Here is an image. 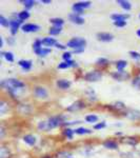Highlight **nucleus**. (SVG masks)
<instances>
[{
	"instance_id": "obj_40",
	"label": "nucleus",
	"mask_w": 140,
	"mask_h": 158,
	"mask_svg": "<svg viewBox=\"0 0 140 158\" xmlns=\"http://www.w3.org/2000/svg\"><path fill=\"white\" fill-rule=\"evenodd\" d=\"M41 45H42V40L40 39H36L34 42H33V50L36 51V50H39L41 49Z\"/></svg>"
},
{
	"instance_id": "obj_31",
	"label": "nucleus",
	"mask_w": 140,
	"mask_h": 158,
	"mask_svg": "<svg viewBox=\"0 0 140 158\" xmlns=\"http://www.w3.org/2000/svg\"><path fill=\"white\" fill-rule=\"evenodd\" d=\"M20 3H22L24 6V7L27 9V11H29L30 9H32L35 6V1L34 0H20Z\"/></svg>"
},
{
	"instance_id": "obj_22",
	"label": "nucleus",
	"mask_w": 140,
	"mask_h": 158,
	"mask_svg": "<svg viewBox=\"0 0 140 158\" xmlns=\"http://www.w3.org/2000/svg\"><path fill=\"white\" fill-rule=\"evenodd\" d=\"M103 147L105 148V149L108 150H117L118 149V143H117L116 141H114V140H105V141H103Z\"/></svg>"
},
{
	"instance_id": "obj_26",
	"label": "nucleus",
	"mask_w": 140,
	"mask_h": 158,
	"mask_svg": "<svg viewBox=\"0 0 140 158\" xmlns=\"http://www.w3.org/2000/svg\"><path fill=\"white\" fill-rule=\"evenodd\" d=\"M30 16H31V14L29 13V11H27V10L19 12L18 14H17V18H18L19 20H21L22 22H23L24 20L29 19V18H30Z\"/></svg>"
},
{
	"instance_id": "obj_52",
	"label": "nucleus",
	"mask_w": 140,
	"mask_h": 158,
	"mask_svg": "<svg viewBox=\"0 0 140 158\" xmlns=\"http://www.w3.org/2000/svg\"><path fill=\"white\" fill-rule=\"evenodd\" d=\"M136 35L140 38V29H138V30L136 31Z\"/></svg>"
},
{
	"instance_id": "obj_35",
	"label": "nucleus",
	"mask_w": 140,
	"mask_h": 158,
	"mask_svg": "<svg viewBox=\"0 0 140 158\" xmlns=\"http://www.w3.org/2000/svg\"><path fill=\"white\" fill-rule=\"evenodd\" d=\"M57 158H73V154L68 151H60L57 153Z\"/></svg>"
},
{
	"instance_id": "obj_41",
	"label": "nucleus",
	"mask_w": 140,
	"mask_h": 158,
	"mask_svg": "<svg viewBox=\"0 0 140 158\" xmlns=\"http://www.w3.org/2000/svg\"><path fill=\"white\" fill-rule=\"evenodd\" d=\"M132 85H133L135 88L140 89V75L135 76L133 78V80H132Z\"/></svg>"
},
{
	"instance_id": "obj_54",
	"label": "nucleus",
	"mask_w": 140,
	"mask_h": 158,
	"mask_svg": "<svg viewBox=\"0 0 140 158\" xmlns=\"http://www.w3.org/2000/svg\"><path fill=\"white\" fill-rule=\"evenodd\" d=\"M139 18H140V14H139Z\"/></svg>"
},
{
	"instance_id": "obj_3",
	"label": "nucleus",
	"mask_w": 140,
	"mask_h": 158,
	"mask_svg": "<svg viewBox=\"0 0 140 158\" xmlns=\"http://www.w3.org/2000/svg\"><path fill=\"white\" fill-rule=\"evenodd\" d=\"M85 45H86V40L84 38H81V37H74L71 40H68L67 43V47L71 48L73 50L84 49Z\"/></svg>"
},
{
	"instance_id": "obj_17",
	"label": "nucleus",
	"mask_w": 140,
	"mask_h": 158,
	"mask_svg": "<svg viewBox=\"0 0 140 158\" xmlns=\"http://www.w3.org/2000/svg\"><path fill=\"white\" fill-rule=\"evenodd\" d=\"M84 94L85 96L88 97L89 100L91 101V102H94V101H97V95H96V92L94 91L93 88H88L86 90L84 91Z\"/></svg>"
},
{
	"instance_id": "obj_44",
	"label": "nucleus",
	"mask_w": 140,
	"mask_h": 158,
	"mask_svg": "<svg viewBox=\"0 0 140 158\" xmlns=\"http://www.w3.org/2000/svg\"><path fill=\"white\" fill-rule=\"evenodd\" d=\"M106 127V122L105 121H101V122H98L94 126V130H102Z\"/></svg>"
},
{
	"instance_id": "obj_13",
	"label": "nucleus",
	"mask_w": 140,
	"mask_h": 158,
	"mask_svg": "<svg viewBox=\"0 0 140 158\" xmlns=\"http://www.w3.org/2000/svg\"><path fill=\"white\" fill-rule=\"evenodd\" d=\"M56 85H57L60 90L64 91V90H68V89L71 88L72 82H71L70 80H68V79H58V80L56 81Z\"/></svg>"
},
{
	"instance_id": "obj_16",
	"label": "nucleus",
	"mask_w": 140,
	"mask_h": 158,
	"mask_svg": "<svg viewBox=\"0 0 140 158\" xmlns=\"http://www.w3.org/2000/svg\"><path fill=\"white\" fill-rule=\"evenodd\" d=\"M68 20H70V21L72 22V23L79 24V25L84 23V19H83L81 16H79V15L74 14V13H72V14L68 15Z\"/></svg>"
},
{
	"instance_id": "obj_18",
	"label": "nucleus",
	"mask_w": 140,
	"mask_h": 158,
	"mask_svg": "<svg viewBox=\"0 0 140 158\" xmlns=\"http://www.w3.org/2000/svg\"><path fill=\"white\" fill-rule=\"evenodd\" d=\"M130 18L129 14H118V13H115V14L111 15V19L114 21H126V19Z\"/></svg>"
},
{
	"instance_id": "obj_48",
	"label": "nucleus",
	"mask_w": 140,
	"mask_h": 158,
	"mask_svg": "<svg viewBox=\"0 0 140 158\" xmlns=\"http://www.w3.org/2000/svg\"><path fill=\"white\" fill-rule=\"evenodd\" d=\"M55 47L57 48V49H59V50H63V51H65V50H67V48H68L67 45H64V44H61V43H59V42H58L57 44L55 45Z\"/></svg>"
},
{
	"instance_id": "obj_55",
	"label": "nucleus",
	"mask_w": 140,
	"mask_h": 158,
	"mask_svg": "<svg viewBox=\"0 0 140 158\" xmlns=\"http://www.w3.org/2000/svg\"><path fill=\"white\" fill-rule=\"evenodd\" d=\"M139 75H140V74H139Z\"/></svg>"
},
{
	"instance_id": "obj_43",
	"label": "nucleus",
	"mask_w": 140,
	"mask_h": 158,
	"mask_svg": "<svg viewBox=\"0 0 140 158\" xmlns=\"http://www.w3.org/2000/svg\"><path fill=\"white\" fill-rule=\"evenodd\" d=\"M62 59H63V61L72 60V53H71V52H68V51H65V52L62 54Z\"/></svg>"
},
{
	"instance_id": "obj_50",
	"label": "nucleus",
	"mask_w": 140,
	"mask_h": 158,
	"mask_svg": "<svg viewBox=\"0 0 140 158\" xmlns=\"http://www.w3.org/2000/svg\"><path fill=\"white\" fill-rule=\"evenodd\" d=\"M3 43H4V41H3V37H0V48H2L3 47Z\"/></svg>"
},
{
	"instance_id": "obj_30",
	"label": "nucleus",
	"mask_w": 140,
	"mask_h": 158,
	"mask_svg": "<svg viewBox=\"0 0 140 158\" xmlns=\"http://www.w3.org/2000/svg\"><path fill=\"white\" fill-rule=\"evenodd\" d=\"M62 133H63V135H64V136L67 137L68 140H72L74 134H75V130H73V129H71V128H65L64 130H63Z\"/></svg>"
},
{
	"instance_id": "obj_12",
	"label": "nucleus",
	"mask_w": 140,
	"mask_h": 158,
	"mask_svg": "<svg viewBox=\"0 0 140 158\" xmlns=\"http://www.w3.org/2000/svg\"><path fill=\"white\" fill-rule=\"evenodd\" d=\"M40 30V27L35 23H25L21 27V31L23 33H36Z\"/></svg>"
},
{
	"instance_id": "obj_39",
	"label": "nucleus",
	"mask_w": 140,
	"mask_h": 158,
	"mask_svg": "<svg viewBox=\"0 0 140 158\" xmlns=\"http://www.w3.org/2000/svg\"><path fill=\"white\" fill-rule=\"evenodd\" d=\"M11 155L10 150L6 147L1 148V153H0V158H9V156Z\"/></svg>"
},
{
	"instance_id": "obj_2",
	"label": "nucleus",
	"mask_w": 140,
	"mask_h": 158,
	"mask_svg": "<svg viewBox=\"0 0 140 158\" xmlns=\"http://www.w3.org/2000/svg\"><path fill=\"white\" fill-rule=\"evenodd\" d=\"M65 119H67V117L64 115H57V116L50 117L47 120H45V124H47L45 131H51V130L56 129L60 126H63V123L65 122Z\"/></svg>"
},
{
	"instance_id": "obj_37",
	"label": "nucleus",
	"mask_w": 140,
	"mask_h": 158,
	"mask_svg": "<svg viewBox=\"0 0 140 158\" xmlns=\"http://www.w3.org/2000/svg\"><path fill=\"white\" fill-rule=\"evenodd\" d=\"M10 21H11V20H9L6 17H4L3 15L0 16V24H1L2 27H10Z\"/></svg>"
},
{
	"instance_id": "obj_10",
	"label": "nucleus",
	"mask_w": 140,
	"mask_h": 158,
	"mask_svg": "<svg viewBox=\"0 0 140 158\" xmlns=\"http://www.w3.org/2000/svg\"><path fill=\"white\" fill-rule=\"evenodd\" d=\"M85 108V102L83 100H76L75 102H73L72 104L67 108V111L68 112H77V111H80V110L84 109Z\"/></svg>"
},
{
	"instance_id": "obj_1",
	"label": "nucleus",
	"mask_w": 140,
	"mask_h": 158,
	"mask_svg": "<svg viewBox=\"0 0 140 158\" xmlns=\"http://www.w3.org/2000/svg\"><path fill=\"white\" fill-rule=\"evenodd\" d=\"M1 88L7 91V93L12 96V98H17V92L25 88V83L23 81L17 78H6L1 81Z\"/></svg>"
},
{
	"instance_id": "obj_46",
	"label": "nucleus",
	"mask_w": 140,
	"mask_h": 158,
	"mask_svg": "<svg viewBox=\"0 0 140 158\" xmlns=\"http://www.w3.org/2000/svg\"><path fill=\"white\" fill-rule=\"evenodd\" d=\"M113 24L117 27H124L126 25V21H114Z\"/></svg>"
},
{
	"instance_id": "obj_19",
	"label": "nucleus",
	"mask_w": 140,
	"mask_h": 158,
	"mask_svg": "<svg viewBox=\"0 0 140 158\" xmlns=\"http://www.w3.org/2000/svg\"><path fill=\"white\" fill-rule=\"evenodd\" d=\"M22 139H23V141L27 144V146H30V147H34L35 144H36V141H37L36 137H35L34 135H32V134L24 135Z\"/></svg>"
},
{
	"instance_id": "obj_27",
	"label": "nucleus",
	"mask_w": 140,
	"mask_h": 158,
	"mask_svg": "<svg viewBox=\"0 0 140 158\" xmlns=\"http://www.w3.org/2000/svg\"><path fill=\"white\" fill-rule=\"evenodd\" d=\"M10 111V104L9 102L4 100H1V103H0V112H1V115H4L7 112Z\"/></svg>"
},
{
	"instance_id": "obj_6",
	"label": "nucleus",
	"mask_w": 140,
	"mask_h": 158,
	"mask_svg": "<svg viewBox=\"0 0 140 158\" xmlns=\"http://www.w3.org/2000/svg\"><path fill=\"white\" fill-rule=\"evenodd\" d=\"M34 96L38 99H47L49 98V92L44 86L37 85L34 88Z\"/></svg>"
},
{
	"instance_id": "obj_51",
	"label": "nucleus",
	"mask_w": 140,
	"mask_h": 158,
	"mask_svg": "<svg viewBox=\"0 0 140 158\" xmlns=\"http://www.w3.org/2000/svg\"><path fill=\"white\" fill-rule=\"evenodd\" d=\"M41 2H42V3H44V4H50L52 1H51V0H41Z\"/></svg>"
},
{
	"instance_id": "obj_29",
	"label": "nucleus",
	"mask_w": 140,
	"mask_h": 158,
	"mask_svg": "<svg viewBox=\"0 0 140 158\" xmlns=\"http://www.w3.org/2000/svg\"><path fill=\"white\" fill-rule=\"evenodd\" d=\"M1 55L3 56L4 59H6L7 62H14L15 57L12 52H10V51H7V52H1Z\"/></svg>"
},
{
	"instance_id": "obj_24",
	"label": "nucleus",
	"mask_w": 140,
	"mask_h": 158,
	"mask_svg": "<svg viewBox=\"0 0 140 158\" xmlns=\"http://www.w3.org/2000/svg\"><path fill=\"white\" fill-rule=\"evenodd\" d=\"M117 3H118L121 9H123L124 11H130V10L132 9L131 2L128 1V0H117Z\"/></svg>"
},
{
	"instance_id": "obj_15",
	"label": "nucleus",
	"mask_w": 140,
	"mask_h": 158,
	"mask_svg": "<svg viewBox=\"0 0 140 158\" xmlns=\"http://www.w3.org/2000/svg\"><path fill=\"white\" fill-rule=\"evenodd\" d=\"M109 108L111 110H113V111H116V112H123L124 110L126 109V103L122 102V101H116V102L110 104Z\"/></svg>"
},
{
	"instance_id": "obj_28",
	"label": "nucleus",
	"mask_w": 140,
	"mask_h": 158,
	"mask_svg": "<svg viewBox=\"0 0 140 158\" xmlns=\"http://www.w3.org/2000/svg\"><path fill=\"white\" fill-rule=\"evenodd\" d=\"M92 133H93V131H92L91 129H86V128H83V127L75 129V134H77V135H85V134H92Z\"/></svg>"
},
{
	"instance_id": "obj_33",
	"label": "nucleus",
	"mask_w": 140,
	"mask_h": 158,
	"mask_svg": "<svg viewBox=\"0 0 140 158\" xmlns=\"http://www.w3.org/2000/svg\"><path fill=\"white\" fill-rule=\"evenodd\" d=\"M128 67V62L126 60H118L116 62L117 71H124V69Z\"/></svg>"
},
{
	"instance_id": "obj_47",
	"label": "nucleus",
	"mask_w": 140,
	"mask_h": 158,
	"mask_svg": "<svg viewBox=\"0 0 140 158\" xmlns=\"http://www.w3.org/2000/svg\"><path fill=\"white\" fill-rule=\"evenodd\" d=\"M6 43L10 47H13V45L16 43V40H15L14 37H9V38H6Z\"/></svg>"
},
{
	"instance_id": "obj_36",
	"label": "nucleus",
	"mask_w": 140,
	"mask_h": 158,
	"mask_svg": "<svg viewBox=\"0 0 140 158\" xmlns=\"http://www.w3.org/2000/svg\"><path fill=\"white\" fill-rule=\"evenodd\" d=\"M96 64L99 65V67H108L109 65V60L106 59V58H102V57H100V58H98L97 60H96Z\"/></svg>"
},
{
	"instance_id": "obj_42",
	"label": "nucleus",
	"mask_w": 140,
	"mask_h": 158,
	"mask_svg": "<svg viewBox=\"0 0 140 158\" xmlns=\"http://www.w3.org/2000/svg\"><path fill=\"white\" fill-rule=\"evenodd\" d=\"M129 55L131 56V57L133 58L134 60H137V61L140 60V53L136 52V51H130Z\"/></svg>"
},
{
	"instance_id": "obj_8",
	"label": "nucleus",
	"mask_w": 140,
	"mask_h": 158,
	"mask_svg": "<svg viewBox=\"0 0 140 158\" xmlns=\"http://www.w3.org/2000/svg\"><path fill=\"white\" fill-rule=\"evenodd\" d=\"M123 115L132 121H140V111L135 109H129L123 112Z\"/></svg>"
},
{
	"instance_id": "obj_5",
	"label": "nucleus",
	"mask_w": 140,
	"mask_h": 158,
	"mask_svg": "<svg viewBox=\"0 0 140 158\" xmlns=\"http://www.w3.org/2000/svg\"><path fill=\"white\" fill-rule=\"evenodd\" d=\"M92 4V2L90 1H79V2H76V3L73 4L72 9L74 11V14H77L81 16L83 14V10L84 9H88L90 7Z\"/></svg>"
},
{
	"instance_id": "obj_7",
	"label": "nucleus",
	"mask_w": 140,
	"mask_h": 158,
	"mask_svg": "<svg viewBox=\"0 0 140 158\" xmlns=\"http://www.w3.org/2000/svg\"><path fill=\"white\" fill-rule=\"evenodd\" d=\"M111 76L117 81H126L131 78V74L126 71H117V72H112Z\"/></svg>"
},
{
	"instance_id": "obj_9",
	"label": "nucleus",
	"mask_w": 140,
	"mask_h": 158,
	"mask_svg": "<svg viewBox=\"0 0 140 158\" xmlns=\"http://www.w3.org/2000/svg\"><path fill=\"white\" fill-rule=\"evenodd\" d=\"M22 25H23V24H22V21H21V20H19L18 18L12 19L11 21H10V29H11V35H12V36H15V35L17 34L19 27L21 29Z\"/></svg>"
},
{
	"instance_id": "obj_34",
	"label": "nucleus",
	"mask_w": 140,
	"mask_h": 158,
	"mask_svg": "<svg viewBox=\"0 0 140 158\" xmlns=\"http://www.w3.org/2000/svg\"><path fill=\"white\" fill-rule=\"evenodd\" d=\"M85 121L88 122V123H95V122L98 121V116L94 115V114H89V115L85 116Z\"/></svg>"
},
{
	"instance_id": "obj_4",
	"label": "nucleus",
	"mask_w": 140,
	"mask_h": 158,
	"mask_svg": "<svg viewBox=\"0 0 140 158\" xmlns=\"http://www.w3.org/2000/svg\"><path fill=\"white\" fill-rule=\"evenodd\" d=\"M102 72L99 70H94L91 72H88L84 75V80L88 82H97V81L101 80L102 78Z\"/></svg>"
},
{
	"instance_id": "obj_49",
	"label": "nucleus",
	"mask_w": 140,
	"mask_h": 158,
	"mask_svg": "<svg viewBox=\"0 0 140 158\" xmlns=\"http://www.w3.org/2000/svg\"><path fill=\"white\" fill-rule=\"evenodd\" d=\"M83 52H84V49H77V50H73L72 54L77 55V54H81V53H83Z\"/></svg>"
},
{
	"instance_id": "obj_53",
	"label": "nucleus",
	"mask_w": 140,
	"mask_h": 158,
	"mask_svg": "<svg viewBox=\"0 0 140 158\" xmlns=\"http://www.w3.org/2000/svg\"><path fill=\"white\" fill-rule=\"evenodd\" d=\"M115 135L116 136H120V135H122V133L121 132H117V133H115Z\"/></svg>"
},
{
	"instance_id": "obj_32",
	"label": "nucleus",
	"mask_w": 140,
	"mask_h": 158,
	"mask_svg": "<svg viewBox=\"0 0 140 158\" xmlns=\"http://www.w3.org/2000/svg\"><path fill=\"white\" fill-rule=\"evenodd\" d=\"M123 143H126V144H130V146H132V147H135L137 144V140L136 138H134V137H126V138H123L121 140Z\"/></svg>"
},
{
	"instance_id": "obj_11",
	"label": "nucleus",
	"mask_w": 140,
	"mask_h": 158,
	"mask_svg": "<svg viewBox=\"0 0 140 158\" xmlns=\"http://www.w3.org/2000/svg\"><path fill=\"white\" fill-rule=\"evenodd\" d=\"M96 37H97V39L99 41H102V42H111V41H113V39H114L113 35L108 32L97 33V34H96Z\"/></svg>"
},
{
	"instance_id": "obj_45",
	"label": "nucleus",
	"mask_w": 140,
	"mask_h": 158,
	"mask_svg": "<svg viewBox=\"0 0 140 158\" xmlns=\"http://www.w3.org/2000/svg\"><path fill=\"white\" fill-rule=\"evenodd\" d=\"M70 68V64L67 62V61H62V62H60L59 64H58V69L59 70H65V69H68Z\"/></svg>"
},
{
	"instance_id": "obj_21",
	"label": "nucleus",
	"mask_w": 140,
	"mask_h": 158,
	"mask_svg": "<svg viewBox=\"0 0 140 158\" xmlns=\"http://www.w3.org/2000/svg\"><path fill=\"white\" fill-rule=\"evenodd\" d=\"M18 112L21 114H25V115H29L31 114V112H32V106H30V104H19L18 106Z\"/></svg>"
},
{
	"instance_id": "obj_14",
	"label": "nucleus",
	"mask_w": 140,
	"mask_h": 158,
	"mask_svg": "<svg viewBox=\"0 0 140 158\" xmlns=\"http://www.w3.org/2000/svg\"><path fill=\"white\" fill-rule=\"evenodd\" d=\"M18 65L23 71H25V72H29L33 67V61L27 60V59H21L18 61Z\"/></svg>"
},
{
	"instance_id": "obj_20",
	"label": "nucleus",
	"mask_w": 140,
	"mask_h": 158,
	"mask_svg": "<svg viewBox=\"0 0 140 158\" xmlns=\"http://www.w3.org/2000/svg\"><path fill=\"white\" fill-rule=\"evenodd\" d=\"M57 43V39L53 37H44L42 39V45H44V47H55Z\"/></svg>"
},
{
	"instance_id": "obj_25",
	"label": "nucleus",
	"mask_w": 140,
	"mask_h": 158,
	"mask_svg": "<svg viewBox=\"0 0 140 158\" xmlns=\"http://www.w3.org/2000/svg\"><path fill=\"white\" fill-rule=\"evenodd\" d=\"M50 22L53 24V27H61L63 24H64V20H63L62 18H59V17L52 18L50 20Z\"/></svg>"
},
{
	"instance_id": "obj_23",
	"label": "nucleus",
	"mask_w": 140,
	"mask_h": 158,
	"mask_svg": "<svg viewBox=\"0 0 140 158\" xmlns=\"http://www.w3.org/2000/svg\"><path fill=\"white\" fill-rule=\"evenodd\" d=\"M34 53L38 57H45V56H47L51 53V49L50 48H41L39 50L34 51Z\"/></svg>"
},
{
	"instance_id": "obj_38",
	"label": "nucleus",
	"mask_w": 140,
	"mask_h": 158,
	"mask_svg": "<svg viewBox=\"0 0 140 158\" xmlns=\"http://www.w3.org/2000/svg\"><path fill=\"white\" fill-rule=\"evenodd\" d=\"M62 31V27H52L50 29V35L51 36H57L59 35Z\"/></svg>"
}]
</instances>
